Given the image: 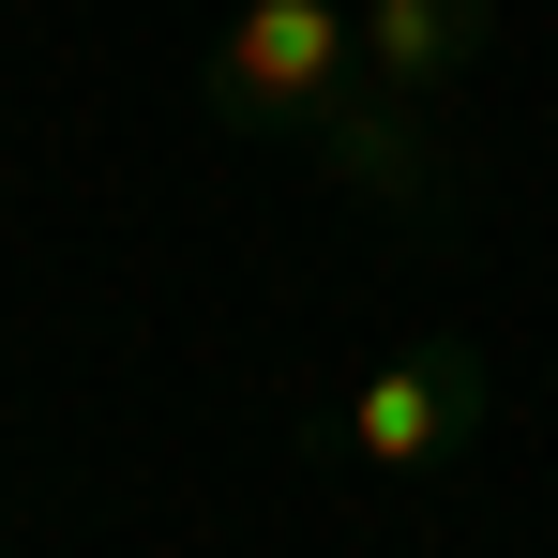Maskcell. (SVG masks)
I'll use <instances>...</instances> for the list:
<instances>
[{"mask_svg": "<svg viewBox=\"0 0 558 558\" xmlns=\"http://www.w3.org/2000/svg\"><path fill=\"white\" fill-rule=\"evenodd\" d=\"M483 408H498V377L468 332H408V348H377L363 392H348V423H332V468H363V483H408V468H438L483 438Z\"/></svg>", "mask_w": 558, "mask_h": 558, "instance_id": "6da1fadb", "label": "cell"}, {"mask_svg": "<svg viewBox=\"0 0 558 558\" xmlns=\"http://www.w3.org/2000/svg\"><path fill=\"white\" fill-rule=\"evenodd\" d=\"M302 167H317L332 196H363V211H438V182H453L423 92H377V76H348V92L302 121Z\"/></svg>", "mask_w": 558, "mask_h": 558, "instance_id": "3957f363", "label": "cell"}, {"mask_svg": "<svg viewBox=\"0 0 558 558\" xmlns=\"http://www.w3.org/2000/svg\"><path fill=\"white\" fill-rule=\"evenodd\" d=\"M348 76H363V15H348V0H242L196 92H211L227 136H302Z\"/></svg>", "mask_w": 558, "mask_h": 558, "instance_id": "7a4b0ae2", "label": "cell"}, {"mask_svg": "<svg viewBox=\"0 0 558 558\" xmlns=\"http://www.w3.org/2000/svg\"><path fill=\"white\" fill-rule=\"evenodd\" d=\"M483 46H498V0H363V76H377V92L438 106Z\"/></svg>", "mask_w": 558, "mask_h": 558, "instance_id": "277c9868", "label": "cell"}]
</instances>
